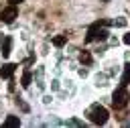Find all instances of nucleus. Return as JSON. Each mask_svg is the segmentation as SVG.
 <instances>
[{
  "label": "nucleus",
  "mask_w": 130,
  "mask_h": 128,
  "mask_svg": "<svg viewBox=\"0 0 130 128\" xmlns=\"http://www.w3.org/2000/svg\"><path fill=\"white\" fill-rule=\"evenodd\" d=\"M128 100H130V93H128L126 85H120V87L114 91V95H112V106H114L116 110H124V108L128 106Z\"/></svg>",
  "instance_id": "obj_1"
},
{
  "label": "nucleus",
  "mask_w": 130,
  "mask_h": 128,
  "mask_svg": "<svg viewBox=\"0 0 130 128\" xmlns=\"http://www.w3.org/2000/svg\"><path fill=\"white\" fill-rule=\"evenodd\" d=\"M87 116H89V120L93 124H106L108 122V110L104 106H100V104H93L87 110Z\"/></svg>",
  "instance_id": "obj_2"
},
{
  "label": "nucleus",
  "mask_w": 130,
  "mask_h": 128,
  "mask_svg": "<svg viewBox=\"0 0 130 128\" xmlns=\"http://www.w3.org/2000/svg\"><path fill=\"white\" fill-rule=\"evenodd\" d=\"M18 16V10H16V4H10V6H6L2 12H0V18H2V22H6V24H10V22H14V18Z\"/></svg>",
  "instance_id": "obj_3"
},
{
  "label": "nucleus",
  "mask_w": 130,
  "mask_h": 128,
  "mask_svg": "<svg viewBox=\"0 0 130 128\" xmlns=\"http://www.w3.org/2000/svg\"><path fill=\"white\" fill-rule=\"evenodd\" d=\"M14 69H16L14 63H6V65H2V67H0V77H2V79H10L12 73H14Z\"/></svg>",
  "instance_id": "obj_4"
},
{
  "label": "nucleus",
  "mask_w": 130,
  "mask_h": 128,
  "mask_svg": "<svg viewBox=\"0 0 130 128\" xmlns=\"http://www.w3.org/2000/svg\"><path fill=\"white\" fill-rule=\"evenodd\" d=\"M10 49H12V39H10V37H4L2 43H0V53H2V57H8V55H10Z\"/></svg>",
  "instance_id": "obj_5"
},
{
  "label": "nucleus",
  "mask_w": 130,
  "mask_h": 128,
  "mask_svg": "<svg viewBox=\"0 0 130 128\" xmlns=\"http://www.w3.org/2000/svg\"><path fill=\"white\" fill-rule=\"evenodd\" d=\"M4 126H6V128H16V126H20L18 116H8V118L4 120Z\"/></svg>",
  "instance_id": "obj_6"
},
{
  "label": "nucleus",
  "mask_w": 130,
  "mask_h": 128,
  "mask_svg": "<svg viewBox=\"0 0 130 128\" xmlns=\"http://www.w3.org/2000/svg\"><path fill=\"white\" fill-rule=\"evenodd\" d=\"M79 61H81L83 65H89V63L93 61V57H91L89 51H81V53H79Z\"/></svg>",
  "instance_id": "obj_7"
},
{
  "label": "nucleus",
  "mask_w": 130,
  "mask_h": 128,
  "mask_svg": "<svg viewBox=\"0 0 130 128\" xmlns=\"http://www.w3.org/2000/svg\"><path fill=\"white\" fill-rule=\"evenodd\" d=\"M120 83H122V85H128V83H130V63L124 65V75H122Z\"/></svg>",
  "instance_id": "obj_8"
},
{
  "label": "nucleus",
  "mask_w": 130,
  "mask_h": 128,
  "mask_svg": "<svg viewBox=\"0 0 130 128\" xmlns=\"http://www.w3.org/2000/svg\"><path fill=\"white\" fill-rule=\"evenodd\" d=\"M30 79H32V73L26 69L24 73H22V79H20V83H22V87H28L30 85Z\"/></svg>",
  "instance_id": "obj_9"
},
{
  "label": "nucleus",
  "mask_w": 130,
  "mask_h": 128,
  "mask_svg": "<svg viewBox=\"0 0 130 128\" xmlns=\"http://www.w3.org/2000/svg\"><path fill=\"white\" fill-rule=\"evenodd\" d=\"M65 43H67V35H57V37L53 39V45H55V47H63Z\"/></svg>",
  "instance_id": "obj_10"
},
{
  "label": "nucleus",
  "mask_w": 130,
  "mask_h": 128,
  "mask_svg": "<svg viewBox=\"0 0 130 128\" xmlns=\"http://www.w3.org/2000/svg\"><path fill=\"white\" fill-rule=\"evenodd\" d=\"M124 43H126V45H130V33H126V35H124Z\"/></svg>",
  "instance_id": "obj_11"
},
{
  "label": "nucleus",
  "mask_w": 130,
  "mask_h": 128,
  "mask_svg": "<svg viewBox=\"0 0 130 128\" xmlns=\"http://www.w3.org/2000/svg\"><path fill=\"white\" fill-rule=\"evenodd\" d=\"M10 4H18V2H22V0H8Z\"/></svg>",
  "instance_id": "obj_12"
}]
</instances>
